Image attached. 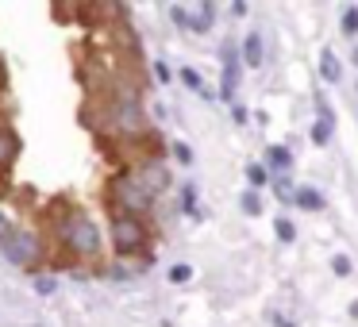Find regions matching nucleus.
Instances as JSON below:
<instances>
[{
    "label": "nucleus",
    "instance_id": "obj_1",
    "mask_svg": "<svg viewBox=\"0 0 358 327\" xmlns=\"http://www.w3.org/2000/svg\"><path fill=\"white\" fill-rule=\"evenodd\" d=\"M58 239H62L73 254H85V258L101 250V235H96L93 219L81 216V212H66V216L58 219Z\"/></svg>",
    "mask_w": 358,
    "mask_h": 327
},
{
    "label": "nucleus",
    "instance_id": "obj_2",
    "mask_svg": "<svg viewBox=\"0 0 358 327\" xmlns=\"http://www.w3.org/2000/svg\"><path fill=\"white\" fill-rule=\"evenodd\" d=\"M108 119H112V127H116L120 135H127V139L147 135V116H143V108H139L135 89H120L116 101H112V108H108Z\"/></svg>",
    "mask_w": 358,
    "mask_h": 327
},
{
    "label": "nucleus",
    "instance_id": "obj_3",
    "mask_svg": "<svg viewBox=\"0 0 358 327\" xmlns=\"http://www.w3.org/2000/svg\"><path fill=\"white\" fill-rule=\"evenodd\" d=\"M112 201H116V208L124 212V216H139V212L150 208L155 193L139 181V173L127 170V173H120V177L112 181Z\"/></svg>",
    "mask_w": 358,
    "mask_h": 327
},
{
    "label": "nucleus",
    "instance_id": "obj_4",
    "mask_svg": "<svg viewBox=\"0 0 358 327\" xmlns=\"http://www.w3.org/2000/svg\"><path fill=\"white\" fill-rule=\"evenodd\" d=\"M143 242H147V227H143L139 216H112V247L120 250V254H135V250H143Z\"/></svg>",
    "mask_w": 358,
    "mask_h": 327
},
{
    "label": "nucleus",
    "instance_id": "obj_5",
    "mask_svg": "<svg viewBox=\"0 0 358 327\" xmlns=\"http://www.w3.org/2000/svg\"><path fill=\"white\" fill-rule=\"evenodd\" d=\"M0 250L8 254V262L24 266V270H31V266L43 258V250H39V239H35L31 231H12L8 239L0 242Z\"/></svg>",
    "mask_w": 358,
    "mask_h": 327
},
{
    "label": "nucleus",
    "instance_id": "obj_6",
    "mask_svg": "<svg viewBox=\"0 0 358 327\" xmlns=\"http://www.w3.org/2000/svg\"><path fill=\"white\" fill-rule=\"evenodd\" d=\"M135 173H139V181H143V185H147L150 189V193H162V189L166 185H170V173H166V166L162 162H158V158H150V162H143L139 166V170H135Z\"/></svg>",
    "mask_w": 358,
    "mask_h": 327
},
{
    "label": "nucleus",
    "instance_id": "obj_7",
    "mask_svg": "<svg viewBox=\"0 0 358 327\" xmlns=\"http://www.w3.org/2000/svg\"><path fill=\"white\" fill-rule=\"evenodd\" d=\"M239 62L243 58L235 54V47H224V101H235V89H239Z\"/></svg>",
    "mask_w": 358,
    "mask_h": 327
},
{
    "label": "nucleus",
    "instance_id": "obj_8",
    "mask_svg": "<svg viewBox=\"0 0 358 327\" xmlns=\"http://www.w3.org/2000/svg\"><path fill=\"white\" fill-rule=\"evenodd\" d=\"M327 139H331V108L320 101V119L312 124V143H320V147H324Z\"/></svg>",
    "mask_w": 358,
    "mask_h": 327
},
{
    "label": "nucleus",
    "instance_id": "obj_9",
    "mask_svg": "<svg viewBox=\"0 0 358 327\" xmlns=\"http://www.w3.org/2000/svg\"><path fill=\"white\" fill-rule=\"evenodd\" d=\"M243 66H262V35L258 31L243 39Z\"/></svg>",
    "mask_w": 358,
    "mask_h": 327
},
{
    "label": "nucleus",
    "instance_id": "obj_10",
    "mask_svg": "<svg viewBox=\"0 0 358 327\" xmlns=\"http://www.w3.org/2000/svg\"><path fill=\"white\" fill-rule=\"evenodd\" d=\"M16 150H20V143H16V135L8 131V127H0V170L16 158Z\"/></svg>",
    "mask_w": 358,
    "mask_h": 327
},
{
    "label": "nucleus",
    "instance_id": "obj_11",
    "mask_svg": "<svg viewBox=\"0 0 358 327\" xmlns=\"http://www.w3.org/2000/svg\"><path fill=\"white\" fill-rule=\"evenodd\" d=\"M320 73H324V81H339L343 78V70H339V58L331 54V50H324V54H320Z\"/></svg>",
    "mask_w": 358,
    "mask_h": 327
},
{
    "label": "nucleus",
    "instance_id": "obj_12",
    "mask_svg": "<svg viewBox=\"0 0 358 327\" xmlns=\"http://www.w3.org/2000/svg\"><path fill=\"white\" fill-rule=\"evenodd\" d=\"M266 166H273V170H289V166H293V154H289L285 147H270L266 150Z\"/></svg>",
    "mask_w": 358,
    "mask_h": 327
},
{
    "label": "nucleus",
    "instance_id": "obj_13",
    "mask_svg": "<svg viewBox=\"0 0 358 327\" xmlns=\"http://www.w3.org/2000/svg\"><path fill=\"white\" fill-rule=\"evenodd\" d=\"M212 16H216V8H212V4H201V8H196V16H193V27H189V31H208Z\"/></svg>",
    "mask_w": 358,
    "mask_h": 327
},
{
    "label": "nucleus",
    "instance_id": "obj_14",
    "mask_svg": "<svg viewBox=\"0 0 358 327\" xmlns=\"http://www.w3.org/2000/svg\"><path fill=\"white\" fill-rule=\"evenodd\" d=\"M343 35H358V4L343 8Z\"/></svg>",
    "mask_w": 358,
    "mask_h": 327
},
{
    "label": "nucleus",
    "instance_id": "obj_15",
    "mask_svg": "<svg viewBox=\"0 0 358 327\" xmlns=\"http://www.w3.org/2000/svg\"><path fill=\"white\" fill-rule=\"evenodd\" d=\"M181 81H185L193 93H204V81H201V73H196L193 66H185V70H181ZM204 96H208V93H204Z\"/></svg>",
    "mask_w": 358,
    "mask_h": 327
},
{
    "label": "nucleus",
    "instance_id": "obj_16",
    "mask_svg": "<svg viewBox=\"0 0 358 327\" xmlns=\"http://www.w3.org/2000/svg\"><path fill=\"white\" fill-rule=\"evenodd\" d=\"M239 204H243V212H247V216H258V208H262V201H258V193H255V189H247Z\"/></svg>",
    "mask_w": 358,
    "mask_h": 327
},
{
    "label": "nucleus",
    "instance_id": "obj_17",
    "mask_svg": "<svg viewBox=\"0 0 358 327\" xmlns=\"http://www.w3.org/2000/svg\"><path fill=\"white\" fill-rule=\"evenodd\" d=\"M273 231H278V239H285V242H293V235H296V227H293V219H285V216H278V224H273Z\"/></svg>",
    "mask_w": 358,
    "mask_h": 327
},
{
    "label": "nucleus",
    "instance_id": "obj_18",
    "mask_svg": "<svg viewBox=\"0 0 358 327\" xmlns=\"http://www.w3.org/2000/svg\"><path fill=\"white\" fill-rule=\"evenodd\" d=\"M247 181H250L255 189L266 185V166H262V162H250V166H247Z\"/></svg>",
    "mask_w": 358,
    "mask_h": 327
},
{
    "label": "nucleus",
    "instance_id": "obj_19",
    "mask_svg": "<svg viewBox=\"0 0 358 327\" xmlns=\"http://www.w3.org/2000/svg\"><path fill=\"white\" fill-rule=\"evenodd\" d=\"M296 204H301V208H320V193H312V189H296Z\"/></svg>",
    "mask_w": 358,
    "mask_h": 327
},
{
    "label": "nucleus",
    "instance_id": "obj_20",
    "mask_svg": "<svg viewBox=\"0 0 358 327\" xmlns=\"http://www.w3.org/2000/svg\"><path fill=\"white\" fill-rule=\"evenodd\" d=\"M189 277H193V270H189V266H173V270H170V281H173V285H185Z\"/></svg>",
    "mask_w": 358,
    "mask_h": 327
},
{
    "label": "nucleus",
    "instance_id": "obj_21",
    "mask_svg": "<svg viewBox=\"0 0 358 327\" xmlns=\"http://www.w3.org/2000/svg\"><path fill=\"white\" fill-rule=\"evenodd\" d=\"M331 270L339 273V277H347V273H350V258H347V254H335V258H331Z\"/></svg>",
    "mask_w": 358,
    "mask_h": 327
},
{
    "label": "nucleus",
    "instance_id": "obj_22",
    "mask_svg": "<svg viewBox=\"0 0 358 327\" xmlns=\"http://www.w3.org/2000/svg\"><path fill=\"white\" fill-rule=\"evenodd\" d=\"M181 204H185V212H193V216H196V189H193V185H185V193H181Z\"/></svg>",
    "mask_w": 358,
    "mask_h": 327
},
{
    "label": "nucleus",
    "instance_id": "obj_23",
    "mask_svg": "<svg viewBox=\"0 0 358 327\" xmlns=\"http://www.w3.org/2000/svg\"><path fill=\"white\" fill-rule=\"evenodd\" d=\"M170 16H173V24H181V27H193V16H189L185 8H178V4L170 8Z\"/></svg>",
    "mask_w": 358,
    "mask_h": 327
},
{
    "label": "nucleus",
    "instance_id": "obj_24",
    "mask_svg": "<svg viewBox=\"0 0 358 327\" xmlns=\"http://www.w3.org/2000/svg\"><path fill=\"white\" fill-rule=\"evenodd\" d=\"M273 193H278L281 201H289V196H293V181H289V177H281L278 185H273Z\"/></svg>",
    "mask_w": 358,
    "mask_h": 327
},
{
    "label": "nucleus",
    "instance_id": "obj_25",
    "mask_svg": "<svg viewBox=\"0 0 358 327\" xmlns=\"http://www.w3.org/2000/svg\"><path fill=\"white\" fill-rule=\"evenodd\" d=\"M173 154H178V162H193V150L185 143H173Z\"/></svg>",
    "mask_w": 358,
    "mask_h": 327
},
{
    "label": "nucleus",
    "instance_id": "obj_26",
    "mask_svg": "<svg viewBox=\"0 0 358 327\" xmlns=\"http://www.w3.org/2000/svg\"><path fill=\"white\" fill-rule=\"evenodd\" d=\"M12 231H16V227H12V224H8V216H4V212H0V242L8 239Z\"/></svg>",
    "mask_w": 358,
    "mask_h": 327
},
{
    "label": "nucleus",
    "instance_id": "obj_27",
    "mask_svg": "<svg viewBox=\"0 0 358 327\" xmlns=\"http://www.w3.org/2000/svg\"><path fill=\"white\" fill-rule=\"evenodd\" d=\"M155 73H158V81H170V66H166V62H158Z\"/></svg>",
    "mask_w": 358,
    "mask_h": 327
},
{
    "label": "nucleus",
    "instance_id": "obj_28",
    "mask_svg": "<svg viewBox=\"0 0 358 327\" xmlns=\"http://www.w3.org/2000/svg\"><path fill=\"white\" fill-rule=\"evenodd\" d=\"M278 327H293V324H285V319H278Z\"/></svg>",
    "mask_w": 358,
    "mask_h": 327
},
{
    "label": "nucleus",
    "instance_id": "obj_29",
    "mask_svg": "<svg viewBox=\"0 0 358 327\" xmlns=\"http://www.w3.org/2000/svg\"><path fill=\"white\" fill-rule=\"evenodd\" d=\"M355 66H358V50H355Z\"/></svg>",
    "mask_w": 358,
    "mask_h": 327
}]
</instances>
